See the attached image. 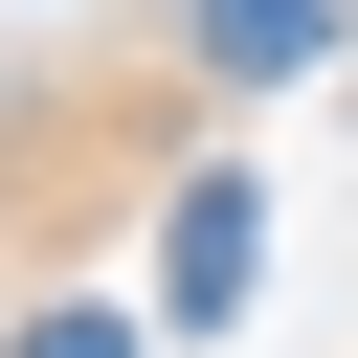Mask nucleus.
<instances>
[{
    "instance_id": "nucleus-1",
    "label": "nucleus",
    "mask_w": 358,
    "mask_h": 358,
    "mask_svg": "<svg viewBox=\"0 0 358 358\" xmlns=\"http://www.w3.org/2000/svg\"><path fill=\"white\" fill-rule=\"evenodd\" d=\"M246 268H268V201H246V179H201V201H179V268H157V291H179V336H224V313H246Z\"/></svg>"
},
{
    "instance_id": "nucleus-2",
    "label": "nucleus",
    "mask_w": 358,
    "mask_h": 358,
    "mask_svg": "<svg viewBox=\"0 0 358 358\" xmlns=\"http://www.w3.org/2000/svg\"><path fill=\"white\" fill-rule=\"evenodd\" d=\"M179 22H201V67H246V90H268V67H313V45H336V0H179Z\"/></svg>"
}]
</instances>
